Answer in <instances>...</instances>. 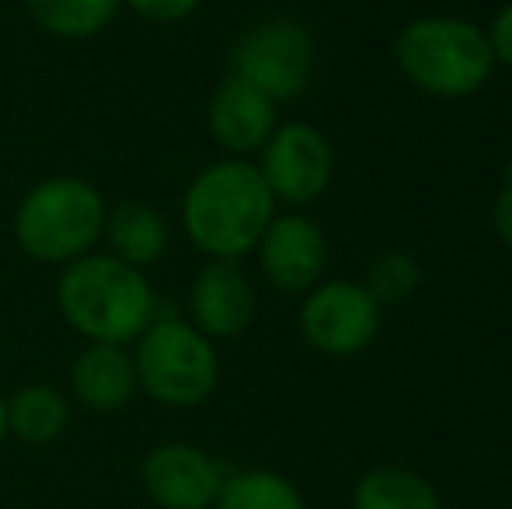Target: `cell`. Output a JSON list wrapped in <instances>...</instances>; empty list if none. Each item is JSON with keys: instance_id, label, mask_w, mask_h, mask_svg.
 I'll return each instance as SVG.
<instances>
[{"instance_id": "obj_1", "label": "cell", "mask_w": 512, "mask_h": 509, "mask_svg": "<svg viewBox=\"0 0 512 509\" xmlns=\"http://www.w3.org/2000/svg\"><path fill=\"white\" fill-rule=\"evenodd\" d=\"M276 196L262 171L244 161H223L206 168L185 196V231L206 255L227 258L251 252L272 220Z\"/></svg>"}, {"instance_id": "obj_2", "label": "cell", "mask_w": 512, "mask_h": 509, "mask_svg": "<svg viewBox=\"0 0 512 509\" xmlns=\"http://www.w3.org/2000/svg\"><path fill=\"white\" fill-rule=\"evenodd\" d=\"M60 311L88 339L122 346L147 332L154 293L136 265L115 255H91L77 258L60 279Z\"/></svg>"}, {"instance_id": "obj_3", "label": "cell", "mask_w": 512, "mask_h": 509, "mask_svg": "<svg viewBox=\"0 0 512 509\" xmlns=\"http://www.w3.org/2000/svg\"><path fill=\"white\" fill-rule=\"evenodd\" d=\"M398 67L415 88L436 98H464L492 74L488 35L471 21L422 18L398 35Z\"/></svg>"}, {"instance_id": "obj_4", "label": "cell", "mask_w": 512, "mask_h": 509, "mask_svg": "<svg viewBox=\"0 0 512 509\" xmlns=\"http://www.w3.org/2000/svg\"><path fill=\"white\" fill-rule=\"evenodd\" d=\"M105 203L81 178H53L25 196L14 217L18 245L39 262H77L105 231Z\"/></svg>"}, {"instance_id": "obj_5", "label": "cell", "mask_w": 512, "mask_h": 509, "mask_svg": "<svg viewBox=\"0 0 512 509\" xmlns=\"http://www.w3.org/2000/svg\"><path fill=\"white\" fill-rule=\"evenodd\" d=\"M216 353L199 328L185 321H157L147 325L136 353V377L161 405L192 408L206 401L216 387Z\"/></svg>"}, {"instance_id": "obj_6", "label": "cell", "mask_w": 512, "mask_h": 509, "mask_svg": "<svg viewBox=\"0 0 512 509\" xmlns=\"http://www.w3.org/2000/svg\"><path fill=\"white\" fill-rule=\"evenodd\" d=\"M314 74V39L297 21H265L251 28L234 49V77L255 84L272 102L304 95Z\"/></svg>"}, {"instance_id": "obj_7", "label": "cell", "mask_w": 512, "mask_h": 509, "mask_svg": "<svg viewBox=\"0 0 512 509\" xmlns=\"http://www.w3.org/2000/svg\"><path fill=\"white\" fill-rule=\"evenodd\" d=\"M380 304L366 286L356 283H324L307 297L300 311V328L307 342L321 353L349 356L359 353L377 335Z\"/></svg>"}, {"instance_id": "obj_8", "label": "cell", "mask_w": 512, "mask_h": 509, "mask_svg": "<svg viewBox=\"0 0 512 509\" xmlns=\"http://www.w3.org/2000/svg\"><path fill=\"white\" fill-rule=\"evenodd\" d=\"M262 178L286 203H314L331 178V147L314 126L293 123L269 136Z\"/></svg>"}, {"instance_id": "obj_9", "label": "cell", "mask_w": 512, "mask_h": 509, "mask_svg": "<svg viewBox=\"0 0 512 509\" xmlns=\"http://www.w3.org/2000/svg\"><path fill=\"white\" fill-rule=\"evenodd\" d=\"M143 489L161 509H206L223 489V471L192 443H164L143 461Z\"/></svg>"}, {"instance_id": "obj_10", "label": "cell", "mask_w": 512, "mask_h": 509, "mask_svg": "<svg viewBox=\"0 0 512 509\" xmlns=\"http://www.w3.org/2000/svg\"><path fill=\"white\" fill-rule=\"evenodd\" d=\"M258 245H262L265 276L286 293L310 290L317 283V276L324 272L328 245H324V234L307 217L269 220Z\"/></svg>"}, {"instance_id": "obj_11", "label": "cell", "mask_w": 512, "mask_h": 509, "mask_svg": "<svg viewBox=\"0 0 512 509\" xmlns=\"http://www.w3.org/2000/svg\"><path fill=\"white\" fill-rule=\"evenodd\" d=\"M192 314L199 321V332L216 339L241 335L255 318V290L248 276L227 258L206 265L192 286Z\"/></svg>"}, {"instance_id": "obj_12", "label": "cell", "mask_w": 512, "mask_h": 509, "mask_svg": "<svg viewBox=\"0 0 512 509\" xmlns=\"http://www.w3.org/2000/svg\"><path fill=\"white\" fill-rule=\"evenodd\" d=\"M272 123H276V102L234 74L220 84L209 102V129L223 147L237 154L262 147L272 136Z\"/></svg>"}, {"instance_id": "obj_13", "label": "cell", "mask_w": 512, "mask_h": 509, "mask_svg": "<svg viewBox=\"0 0 512 509\" xmlns=\"http://www.w3.org/2000/svg\"><path fill=\"white\" fill-rule=\"evenodd\" d=\"M136 363L122 353L119 346L95 342L84 349L74 363V391L84 405L98 408V412H115L136 394Z\"/></svg>"}, {"instance_id": "obj_14", "label": "cell", "mask_w": 512, "mask_h": 509, "mask_svg": "<svg viewBox=\"0 0 512 509\" xmlns=\"http://www.w3.org/2000/svg\"><path fill=\"white\" fill-rule=\"evenodd\" d=\"M108 241L115 248V258L129 265H154L157 258L168 252V224L154 206L140 199H126L105 217Z\"/></svg>"}, {"instance_id": "obj_15", "label": "cell", "mask_w": 512, "mask_h": 509, "mask_svg": "<svg viewBox=\"0 0 512 509\" xmlns=\"http://www.w3.org/2000/svg\"><path fill=\"white\" fill-rule=\"evenodd\" d=\"M67 401L49 384L21 387L7 401V429L25 443H49L67 429Z\"/></svg>"}, {"instance_id": "obj_16", "label": "cell", "mask_w": 512, "mask_h": 509, "mask_svg": "<svg viewBox=\"0 0 512 509\" xmlns=\"http://www.w3.org/2000/svg\"><path fill=\"white\" fill-rule=\"evenodd\" d=\"M356 509H439V496L405 468H377L359 482Z\"/></svg>"}, {"instance_id": "obj_17", "label": "cell", "mask_w": 512, "mask_h": 509, "mask_svg": "<svg viewBox=\"0 0 512 509\" xmlns=\"http://www.w3.org/2000/svg\"><path fill=\"white\" fill-rule=\"evenodd\" d=\"M119 0H28V11L60 39H88L115 18Z\"/></svg>"}, {"instance_id": "obj_18", "label": "cell", "mask_w": 512, "mask_h": 509, "mask_svg": "<svg viewBox=\"0 0 512 509\" xmlns=\"http://www.w3.org/2000/svg\"><path fill=\"white\" fill-rule=\"evenodd\" d=\"M216 509H307L300 492L272 471H241L227 478Z\"/></svg>"}, {"instance_id": "obj_19", "label": "cell", "mask_w": 512, "mask_h": 509, "mask_svg": "<svg viewBox=\"0 0 512 509\" xmlns=\"http://www.w3.org/2000/svg\"><path fill=\"white\" fill-rule=\"evenodd\" d=\"M366 290L377 304H401L415 293L418 286V265L405 252H387L370 265Z\"/></svg>"}, {"instance_id": "obj_20", "label": "cell", "mask_w": 512, "mask_h": 509, "mask_svg": "<svg viewBox=\"0 0 512 509\" xmlns=\"http://www.w3.org/2000/svg\"><path fill=\"white\" fill-rule=\"evenodd\" d=\"M126 4L150 21H178V18H189L199 7V0H126Z\"/></svg>"}, {"instance_id": "obj_21", "label": "cell", "mask_w": 512, "mask_h": 509, "mask_svg": "<svg viewBox=\"0 0 512 509\" xmlns=\"http://www.w3.org/2000/svg\"><path fill=\"white\" fill-rule=\"evenodd\" d=\"M488 46H492L495 60H502L512 67V4L499 14V18H495L492 35H488Z\"/></svg>"}, {"instance_id": "obj_22", "label": "cell", "mask_w": 512, "mask_h": 509, "mask_svg": "<svg viewBox=\"0 0 512 509\" xmlns=\"http://www.w3.org/2000/svg\"><path fill=\"white\" fill-rule=\"evenodd\" d=\"M492 220H495V231H499V238L506 241V245H512V178H509L506 189H502V196L495 199Z\"/></svg>"}, {"instance_id": "obj_23", "label": "cell", "mask_w": 512, "mask_h": 509, "mask_svg": "<svg viewBox=\"0 0 512 509\" xmlns=\"http://www.w3.org/2000/svg\"><path fill=\"white\" fill-rule=\"evenodd\" d=\"M4 433H7V405H4V398H0V440H4Z\"/></svg>"}]
</instances>
